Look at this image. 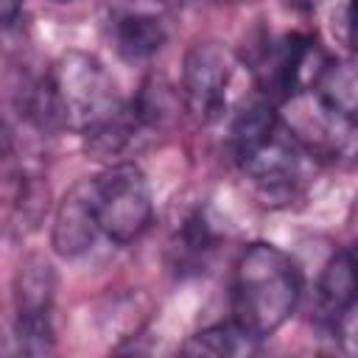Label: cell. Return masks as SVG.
<instances>
[{"instance_id":"obj_5","label":"cell","mask_w":358,"mask_h":358,"mask_svg":"<svg viewBox=\"0 0 358 358\" xmlns=\"http://www.w3.org/2000/svg\"><path fill=\"white\" fill-rule=\"evenodd\" d=\"M324 64L327 59L310 36L285 34L263 42L257 59L252 62V70L263 98L277 103V101H294L302 92H310Z\"/></svg>"},{"instance_id":"obj_12","label":"cell","mask_w":358,"mask_h":358,"mask_svg":"<svg viewBox=\"0 0 358 358\" xmlns=\"http://www.w3.org/2000/svg\"><path fill=\"white\" fill-rule=\"evenodd\" d=\"M53 266L39 255L22 260L14 280V313H53Z\"/></svg>"},{"instance_id":"obj_17","label":"cell","mask_w":358,"mask_h":358,"mask_svg":"<svg viewBox=\"0 0 358 358\" xmlns=\"http://www.w3.org/2000/svg\"><path fill=\"white\" fill-rule=\"evenodd\" d=\"M347 34L358 48V0H347Z\"/></svg>"},{"instance_id":"obj_13","label":"cell","mask_w":358,"mask_h":358,"mask_svg":"<svg viewBox=\"0 0 358 358\" xmlns=\"http://www.w3.org/2000/svg\"><path fill=\"white\" fill-rule=\"evenodd\" d=\"M179 106H185L182 101V92H176L165 78L159 76H151L140 84L137 95L131 98V109H134V117L140 120L143 131H154V129H162L168 126Z\"/></svg>"},{"instance_id":"obj_14","label":"cell","mask_w":358,"mask_h":358,"mask_svg":"<svg viewBox=\"0 0 358 358\" xmlns=\"http://www.w3.org/2000/svg\"><path fill=\"white\" fill-rule=\"evenodd\" d=\"M14 350L17 355H50L56 347L50 313H14Z\"/></svg>"},{"instance_id":"obj_19","label":"cell","mask_w":358,"mask_h":358,"mask_svg":"<svg viewBox=\"0 0 358 358\" xmlns=\"http://www.w3.org/2000/svg\"><path fill=\"white\" fill-rule=\"evenodd\" d=\"M56 3H76V0H56Z\"/></svg>"},{"instance_id":"obj_6","label":"cell","mask_w":358,"mask_h":358,"mask_svg":"<svg viewBox=\"0 0 358 358\" xmlns=\"http://www.w3.org/2000/svg\"><path fill=\"white\" fill-rule=\"evenodd\" d=\"M235 62L218 42H196L182 64V101L193 120L213 123L227 106Z\"/></svg>"},{"instance_id":"obj_7","label":"cell","mask_w":358,"mask_h":358,"mask_svg":"<svg viewBox=\"0 0 358 358\" xmlns=\"http://www.w3.org/2000/svg\"><path fill=\"white\" fill-rule=\"evenodd\" d=\"M106 8V31L115 53L129 62L154 59L165 39V0H103Z\"/></svg>"},{"instance_id":"obj_11","label":"cell","mask_w":358,"mask_h":358,"mask_svg":"<svg viewBox=\"0 0 358 358\" xmlns=\"http://www.w3.org/2000/svg\"><path fill=\"white\" fill-rule=\"evenodd\" d=\"M260 341L263 338L257 333H252L238 319H232V322H218V324H210L193 333L182 344V352L185 355H215V358H246V355L260 352Z\"/></svg>"},{"instance_id":"obj_15","label":"cell","mask_w":358,"mask_h":358,"mask_svg":"<svg viewBox=\"0 0 358 358\" xmlns=\"http://www.w3.org/2000/svg\"><path fill=\"white\" fill-rule=\"evenodd\" d=\"M324 327L330 330V336L338 341L344 352H358V305Z\"/></svg>"},{"instance_id":"obj_8","label":"cell","mask_w":358,"mask_h":358,"mask_svg":"<svg viewBox=\"0 0 358 358\" xmlns=\"http://www.w3.org/2000/svg\"><path fill=\"white\" fill-rule=\"evenodd\" d=\"M98 235H101V224L95 215L92 185H90V179H84L59 201L56 215H53L50 243H53L56 255L78 257L87 249H92Z\"/></svg>"},{"instance_id":"obj_1","label":"cell","mask_w":358,"mask_h":358,"mask_svg":"<svg viewBox=\"0 0 358 358\" xmlns=\"http://www.w3.org/2000/svg\"><path fill=\"white\" fill-rule=\"evenodd\" d=\"M48 73L62 126L78 131L95 159L120 157L143 137L131 101L120 98L115 78L92 53L70 50Z\"/></svg>"},{"instance_id":"obj_16","label":"cell","mask_w":358,"mask_h":358,"mask_svg":"<svg viewBox=\"0 0 358 358\" xmlns=\"http://www.w3.org/2000/svg\"><path fill=\"white\" fill-rule=\"evenodd\" d=\"M20 11H22V0H0V17H3L6 28H11L17 22Z\"/></svg>"},{"instance_id":"obj_3","label":"cell","mask_w":358,"mask_h":358,"mask_svg":"<svg viewBox=\"0 0 358 358\" xmlns=\"http://www.w3.org/2000/svg\"><path fill=\"white\" fill-rule=\"evenodd\" d=\"M302 296V271L274 243H249L232 274V319L260 338L280 330Z\"/></svg>"},{"instance_id":"obj_2","label":"cell","mask_w":358,"mask_h":358,"mask_svg":"<svg viewBox=\"0 0 358 358\" xmlns=\"http://www.w3.org/2000/svg\"><path fill=\"white\" fill-rule=\"evenodd\" d=\"M229 145L241 173L266 196H288L308 157L302 137L277 115L268 98L252 101L229 129Z\"/></svg>"},{"instance_id":"obj_18","label":"cell","mask_w":358,"mask_h":358,"mask_svg":"<svg viewBox=\"0 0 358 358\" xmlns=\"http://www.w3.org/2000/svg\"><path fill=\"white\" fill-rule=\"evenodd\" d=\"M294 11H299V14H308V11H313L316 6H319V0H285Z\"/></svg>"},{"instance_id":"obj_9","label":"cell","mask_w":358,"mask_h":358,"mask_svg":"<svg viewBox=\"0 0 358 358\" xmlns=\"http://www.w3.org/2000/svg\"><path fill=\"white\" fill-rule=\"evenodd\" d=\"M358 305V249L344 246L327 257L316 280L319 322L330 324Z\"/></svg>"},{"instance_id":"obj_4","label":"cell","mask_w":358,"mask_h":358,"mask_svg":"<svg viewBox=\"0 0 358 358\" xmlns=\"http://www.w3.org/2000/svg\"><path fill=\"white\" fill-rule=\"evenodd\" d=\"M90 185L101 232L112 243H131L151 227L154 199L140 165L112 162L106 171L92 176Z\"/></svg>"},{"instance_id":"obj_10","label":"cell","mask_w":358,"mask_h":358,"mask_svg":"<svg viewBox=\"0 0 358 358\" xmlns=\"http://www.w3.org/2000/svg\"><path fill=\"white\" fill-rule=\"evenodd\" d=\"M310 95L324 115L358 131V56L327 62L313 81Z\"/></svg>"}]
</instances>
